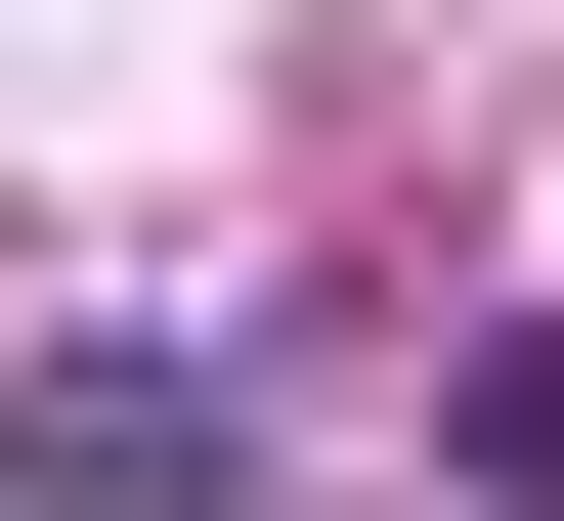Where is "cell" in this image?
<instances>
[{
	"mask_svg": "<svg viewBox=\"0 0 564 521\" xmlns=\"http://www.w3.org/2000/svg\"><path fill=\"white\" fill-rule=\"evenodd\" d=\"M217 478H261L217 348H44V521H217Z\"/></svg>",
	"mask_w": 564,
	"mask_h": 521,
	"instance_id": "1",
	"label": "cell"
},
{
	"mask_svg": "<svg viewBox=\"0 0 564 521\" xmlns=\"http://www.w3.org/2000/svg\"><path fill=\"white\" fill-rule=\"evenodd\" d=\"M434 478H478V521H564V304H521L478 391H434Z\"/></svg>",
	"mask_w": 564,
	"mask_h": 521,
	"instance_id": "2",
	"label": "cell"
}]
</instances>
